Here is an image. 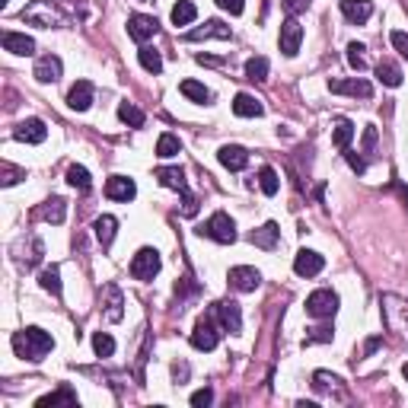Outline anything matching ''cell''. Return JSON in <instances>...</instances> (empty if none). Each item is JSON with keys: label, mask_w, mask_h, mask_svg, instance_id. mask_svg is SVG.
I'll list each match as a JSON object with an SVG mask.
<instances>
[{"label": "cell", "mask_w": 408, "mask_h": 408, "mask_svg": "<svg viewBox=\"0 0 408 408\" xmlns=\"http://www.w3.org/2000/svg\"><path fill=\"white\" fill-rule=\"evenodd\" d=\"M182 96L185 99H192V102H198V106H208L211 102V90L204 84H198V80H182Z\"/></svg>", "instance_id": "obj_28"}, {"label": "cell", "mask_w": 408, "mask_h": 408, "mask_svg": "<svg viewBox=\"0 0 408 408\" xmlns=\"http://www.w3.org/2000/svg\"><path fill=\"white\" fill-rule=\"evenodd\" d=\"M376 150V128L367 125L364 128V153H373Z\"/></svg>", "instance_id": "obj_46"}, {"label": "cell", "mask_w": 408, "mask_h": 408, "mask_svg": "<svg viewBox=\"0 0 408 408\" xmlns=\"http://www.w3.org/2000/svg\"><path fill=\"white\" fill-rule=\"evenodd\" d=\"M230 26L220 23V19H208L204 26L192 29V32H185V42H204V39H230Z\"/></svg>", "instance_id": "obj_13"}, {"label": "cell", "mask_w": 408, "mask_h": 408, "mask_svg": "<svg viewBox=\"0 0 408 408\" xmlns=\"http://www.w3.org/2000/svg\"><path fill=\"white\" fill-rule=\"evenodd\" d=\"M217 7L226 10V13H233V17H240L246 3H242V0H217Z\"/></svg>", "instance_id": "obj_47"}, {"label": "cell", "mask_w": 408, "mask_h": 408, "mask_svg": "<svg viewBox=\"0 0 408 408\" xmlns=\"http://www.w3.org/2000/svg\"><path fill=\"white\" fill-rule=\"evenodd\" d=\"M23 19L29 26H39V29H51V26L64 23V17L51 7V0H32V3L23 10Z\"/></svg>", "instance_id": "obj_3"}, {"label": "cell", "mask_w": 408, "mask_h": 408, "mask_svg": "<svg viewBox=\"0 0 408 408\" xmlns=\"http://www.w3.org/2000/svg\"><path fill=\"white\" fill-rule=\"evenodd\" d=\"M211 402H214V392H211V389H198L192 396V405L195 408H204V405H211Z\"/></svg>", "instance_id": "obj_45"}, {"label": "cell", "mask_w": 408, "mask_h": 408, "mask_svg": "<svg viewBox=\"0 0 408 408\" xmlns=\"http://www.w3.org/2000/svg\"><path fill=\"white\" fill-rule=\"evenodd\" d=\"M214 319L220 322V329L224 332H230V335H240L242 332V313H240V303H233V300H220V303H214Z\"/></svg>", "instance_id": "obj_6"}, {"label": "cell", "mask_w": 408, "mask_h": 408, "mask_svg": "<svg viewBox=\"0 0 408 408\" xmlns=\"http://www.w3.org/2000/svg\"><path fill=\"white\" fill-rule=\"evenodd\" d=\"M278 236H281V230H278V224L275 220H268L265 226H262V230H252L249 233V242L252 246H258V249H275L278 246Z\"/></svg>", "instance_id": "obj_20"}, {"label": "cell", "mask_w": 408, "mask_h": 408, "mask_svg": "<svg viewBox=\"0 0 408 408\" xmlns=\"http://www.w3.org/2000/svg\"><path fill=\"white\" fill-rule=\"evenodd\" d=\"M169 17H173V23H175V26H188V23H195L198 10H195L192 0H179V3L173 7V13H169Z\"/></svg>", "instance_id": "obj_31"}, {"label": "cell", "mask_w": 408, "mask_h": 408, "mask_svg": "<svg viewBox=\"0 0 408 408\" xmlns=\"http://www.w3.org/2000/svg\"><path fill=\"white\" fill-rule=\"evenodd\" d=\"M106 316H108V322H122V316H125V297H122V291H118L115 284H106Z\"/></svg>", "instance_id": "obj_23"}, {"label": "cell", "mask_w": 408, "mask_h": 408, "mask_svg": "<svg viewBox=\"0 0 408 408\" xmlns=\"http://www.w3.org/2000/svg\"><path fill=\"white\" fill-rule=\"evenodd\" d=\"M332 325H319V329H309V335L303 338V344H319V342H332Z\"/></svg>", "instance_id": "obj_41"}, {"label": "cell", "mask_w": 408, "mask_h": 408, "mask_svg": "<svg viewBox=\"0 0 408 408\" xmlns=\"http://www.w3.org/2000/svg\"><path fill=\"white\" fill-rule=\"evenodd\" d=\"M262 284V275H258L255 268H249V265H236V268H230V287L233 291H240V293H252Z\"/></svg>", "instance_id": "obj_8"}, {"label": "cell", "mask_w": 408, "mask_h": 408, "mask_svg": "<svg viewBox=\"0 0 408 408\" xmlns=\"http://www.w3.org/2000/svg\"><path fill=\"white\" fill-rule=\"evenodd\" d=\"M344 157H348L351 169H354V173H358V175H364V173H367V163H364V159L358 157V153H351V150H348V153H344Z\"/></svg>", "instance_id": "obj_49"}, {"label": "cell", "mask_w": 408, "mask_h": 408, "mask_svg": "<svg viewBox=\"0 0 408 408\" xmlns=\"http://www.w3.org/2000/svg\"><path fill=\"white\" fill-rule=\"evenodd\" d=\"M67 182H70V185H74V188H77V192H90V173H86V169L84 166H70V169H67Z\"/></svg>", "instance_id": "obj_37"}, {"label": "cell", "mask_w": 408, "mask_h": 408, "mask_svg": "<svg viewBox=\"0 0 408 408\" xmlns=\"http://www.w3.org/2000/svg\"><path fill=\"white\" fill-rule=\"evenodd\" d=\"M389 39H392V48L399 51L402 58H408V32H392Z\"/></svg>", "instance_id": "obj_43"}, {"label": "cell", "mask_w": 408, "mask_h": 408, "mask_svg": "<svg viewBox=\"0 0 408 408\" xmlns=\"http://www.w3.org/2000/svg\"><path fill=\"white\" fill-rule=\"evenodd\" d=\"M0 42H3V51H10V55H32L35 51V42L23 32H3Z\"/></svg>", "instance_id": "obj_21"}, {"label": "cell", "mask_w": 408, "mask_h": 408, "mask_svg": "<svg viewBox=\"0 0 408 408\" xmlns=\"http://www.w3.org/2000/svg\"><path fill=\"white\" fill-rule=\"evenodd\" d=\"M64 214H67L64 198H51V201H45L42 208H39V217L48 220V224H64Z\"/></svg>", "instance_id": "obj_27"}, {"label": "cell", "mask_w": 408, "mask_h": 408, "mask_svg": "<svg viewBox=\"0 0 408 408\" xmlns=\"http://www.w3.org/2000/svg\"><path fill=\"white\" fill-rule=\"evenodd\" d=\"M159 265H163L159 252L147 246V249H141L131 258V278L134 281H153V278L159 275Z\"/></svg>", "instance_id": "obj_4"}, {"label": "cell", "mask_w": 408, "mask_h": 408, "mask_svg": "<svg viewBox=\"0 0 408 408\" xmlns=\"http://www.w3.org/2000/svg\"><path fill=\"white\" fill-rule=\"evenodd\" d=\"M179 150H182V144H179V137H175V134H159V141H157V157L169 159V157H175Z\"/></svg>", "instance_id": "obj_33"}, {"label": "cell", "mask_w": 408, "mask_h": 408, "mask_svg": "<svg viewBox=\"0 0 408 408\" xmlns=\"http://www.w3.org/2000/svg\"><path fill=\"white\" fill-rule=\"evenodd\" d=\"M93 351H96L99 358H112V354H115V338L108 332H96L93 335Z\"/></svg>", "instance_id": "obj_36"}, {"label": "cell", "mask_w": 408, "mask_h": 408, "mask_svg": "<svg viewBox=\"0 0 408 408\" xmlns=\"http://www.w3.org/2000/svg\"><path fill=\"white\" fill-rule=\"evenodd\" d=\"M402 376H405V380H408V364H405V367H402Z\"/></svg>", "instance_id": "obj_51"}, {"label": "cell", "mask_w": 408, "mask_h": 408, "mask_svg": "<svg viewBox=\"0 0 408 408\" xmlns=\"http://www.w3.org/2000/svg\"><path fill=\"white\" fill-rule=\"evenodd\" d=\"M233 112L240 118H258L262 112H265V106H262L255 96H249V93H240V96L233 99Z\"/></svg>", "instance_id": "obj_24"}, {"label": "cell", "mask_w": 408, "mask_h": 408, "mask_svg": "<svg viewBox=\"0 0 408 408\" xmlns=\"http://www.w3.org/2000/svg\"><path fill=\"white\" fill-rule=\"evenodd\" d=\"M93 230H96V240L102 242V249H108V246H112V240H115L118 220L112 214H102L99 220H96V226H93Z\"/></svg>", "instance_id": "obj_25"}, {"label": "cell", "mask_w": 408, "mask_h": 408, "mask_svg": "<svg viewBox=\"0 0 408 408\" xmlns=\"http://www.w3.org/2000/svg\"><path fill=\"white\" fill-rule=\"evenodd\" d=\"M137 58H141V67H144V70H150V74H159V70H163V58H159V51L147 48V45L137 51Z\"/></svg>", "instance_id": "obj_35"}, {"label": "cell", "mask_w": 408, "mask_h": 408, "mask_svg": "<svg viewBox=\"0 0 408 408\" xmlns=\"http://www.w3.org/2000/svg\"><path fill=\"white\" fill-rule=\"evenodd\" d=\"M141 3H150V0H141Z\"/></svg>", "instance_id": "obj_52"}, {"label": "cell", "mask_w": 408, "mask_h": 408, "mask_svg": "<svg viewBox=\"0 0 408 408\" xmlns=\"http://www.w3.org/2000/svg\"><path fill=\"white\" fill-rule=\"evenodd\" d=\"M258 185H262V192L271 198V195H278V188H281V179H278V173L271 166H262V173H258Z\"/></svg>", "instance_id": "obj_34"}, {"label": "cell", "mask_w": 408, "mask_h": 408, "mask_svg": "<svg viewBox=\"0 0 408 408\" xmlns=\"http://www.w3.org/2000/svg\"><path fill=\"white\" fill-rule=\"evenodd\" d=\"M351 137H354V125H351L348 118H338V122H335V128H332V144L338 147V150H348Z\"/></svg>", "instance_id": "obj_29"}, {"label": "cell", "mask_w": 408, "mask_h": 408, "mask_svg": "<svg viewBox=\"0 0 408 408\" xmlns=\"http://www.w3.org/2000/svg\"><path fill=\"white\" fill-rule=\"evenodd\" d=\"M61 70H64V64H61L58 55H45V58L35 61L32 77L39 84H55V80H61Z\"/></svg>", "instance_id": "obj_14"}, {"label": "cell", "mask_w": 408, "mask_h": 408, "mask_svg": "<svg viewBox=\"0 0 408 408\" xmlns=\"http://www.w3.org/2000/svg\"><path fill=\"white\" fill-rule=\"evenodd\" d=\"M348 64L354 67L358 74L367 67V61H364V45H360V42H351V45H348Z\"/></svg>", "instance_id": "obj_40"}, {"label": "cell", "mask_w": 408, "mask_h": 408, "mask_svg": "<svg viewBox=\"0 0 408 408\" xmlns=\"http://www.w3.org/2000/svg\"><path fill=\"white\" fill-rule=\"evenodd\" d=\"M118 118L131 128H144V122H147V115H144L137 106H131V102H122V106H118Z\"/></svg>", "instance_id": "obj_32"}, {"label": "cell", "mask_w": 408, "mask_h": 408, "mask_svg": "<svg viewBox=\"0 0 408 408\" xmlns=\"http://www.w3.org/2000/svg\"><path fill=\"white\" fill-rule=\"evenodd\" d=\"M198 233L214 240V242H220V246H230V242H236V224L230 220V214L217 211V214L208 217V224L198 226Z\"/></svg>", "instance_id": "obj_2"}, {"label": "cell", "mask_w": 408, "mask_h": 408, "mask_svg": "<svg viewBox=\"0 0 408 408\" xmlns=\"http://www.w3.org/2000/svg\"><path fill=\"white\" fill-rule=\"evenodd\" d=\"M329 90L332 93H342V96H354V99H370L373 96V86L367 84V80H360V77H354V80H329Z\"/></svg>", "instance_id": "obj_15"}, {"label": "cell", "mask_w": 408, "mask_h": 408, "mask_svg": "<svg viewBox=\"0 0 408 408\" xmlns=\"http://www.w3.org/2000/svg\"><path fill=\"white\" fill-rule=\"evenodd\" d=\"M300 42H303V26L297 19H284L281 23V51L287 58H293L297 51H300Z\"/></svg>", "instance_id": "obj_9"}, {"label": "cell", "mask_w": 408, "mask_h": 408, "mask_svg": "<svg viewBox=\"0 0 408 408\" xmlns=\"http://www.w3.org/2000/svg\"><path fill=\"white\" fill-rule=\"evenodd\" d=\"M51 348H55V338H51L45 329L29 325V329H23V332H13V351L26 360H42Z\"/></svg>", "instance_id": "obj_1"}, {"label": "cell", "mask_w": 408, "mask_h": 408, "mask_svg": "<svg viewBox=\"0 0 408 408\" xmlns=\"http://www.w3.org/2000/svg\"><path fill=\"white\" fill-rule=\"evenodd\" d=\"M307 313L313 319H332L338 313V293L322 287V291H313L307 297Z\"/></svg>", "instance_id": "obj_5"}, {"label": "cell", "mask_w": 408, "mask_h": 408, "mask_svg": "<svg viewBox=\"0 0 408 408\" xmlns=\"http://www.w3.org/2000/svg\"><path fill=\"white\" fill-rule=\"evenodd\" d=\"M342 13L348 23L360 26L373 17V3H370V0H342Z\"/></svg>", "instance_id": "obj_19"}, {"label": "cell", "mask_w": 408, "mask_h": 408, "mask_svg": "<svg viewBox=\"0 0 408 408\" xmlns=\"http://www.w3.org/2000/svg\"><path fill=\"white\" fill-rule=\"evenodd\" d=\"M13 137L23 141V144H42L45 137H48V128H45L42 118H26V122H19V125H17Z\"/></svg>", "instance_id": "obj_12"}, {"label": "cell", "mask_w": 408, "mask_h": 408, "mask_svg": "<svg viewBox=\"0 0 408 408\" xmlns=\"http://www.w3.org/2000/svg\"><path fill=\"white\" fill-rule=\"evenodd\" d=\"M322 268H325V258L313 249H300L297 258H293V271H297L300 278H316Z\"/></svg>", "instance_id": "obj_11"}, {"label": "cell", "mask_w": 408, "mask_h": 408, "mask_svg": "<svg viewBox=\"0 0 408 408\" xmlns=\"http://www.w3.org/2000/svg\"><path fill=\"white\" fill-rule=\"evenodd\" d=\"M159 185H166L173 192H188V182H185V173L179 166H159L157 169Z\"/></svg>", "instance_id": "obj_22"}, {"label": "cell", "mask_w": 408, "mask_h": 408, "mask_svg": "<svg viewBox=\"0 0 408 408\" xmlns=\"http://www.w3.org/2000/svg\"><path fill=\"white\" fill-rule=\"evenodd\" d=\"M134 195H137V185L128 175H112L106 182V198H112V201H131Z\"/></svg>", "instance_id": "obj_17"}, {"label": "cell", "mask_w": 408, "mask_h": 408, "mask_svg": "<svg viewBox=\"0 0 408 408\" xmlns=\"http://www.w3.org/2000/svg\"><path fill=\"white\" fill-rule=\"evenodd\" d=\"M396 188H399V195H402V201H405V204H408V188H405V185H396Z\"/></svg>", "instance_id": "obj_50"}, {"label": "cell", "mask_w": 408, "mask_h": 408, "mask_svg": "<svg viewBox=\"0 0 408 408\" xmlns=\"http://www.w3.org/2000/svg\"><path fill=\"white\" fill-rule=\"evenodd\" d=\"M217 159H220L230 173H240V169H246V163H249V153H246V147H240V144H224L220 153H217Z\"/></svg>", "instance_id": "obj_18"}, {"label": "cell", "mask_w": 408, "mask_h": 408, "mask_svg": "<svg viewBox=\"0 0 408 408\" xmlns=\"http://www.w3.org/2000/svg\"><path fill=\"white\" fill-rule=\"evenodd\" d=\"M93 96H96V90H93L90 80H77L70 86V93H67V106L74 108V112H86L93 106Z\"/></svg>", "instance_id": "obj_16"}, {"label": "cell", "mask_w": 408, "mask_h": 408, "mask_svg": "<svg viewBox=\"0 0 408 408\" xmlns=\"http://www.w3.org/2000/svg\"><path fill=\"white\" fill-rule=\"evenodd\" d=\"M217 342H220V332H217V325H214V313H211V316H201L198 322H195V332H192V348L214 351Z\"/></svg>", "instance_id": "obj_7"}, {"label": "cell", "mask_w": 408, "mask_h": 408, "mask_svg": "<svg viewBox=\"0 0 408 408\" xmlns=\"http://www.w3.org/2000/svg\"><path fill=\"white\" fill-rule=\"evenodd\" d=\"M159 29V23L153 17H144V13H134V17H128V35H131L134 42H147V39H153Z\"/></svg>", "instance_id": "obj_10"}, {"label": "cell", "mask_w": 408, "mask_h": 408, "mask_svg": "<svg viewBox=\"0 0 408 408\" xmlns=\"http://www.w3.org/2000/svg\"><path fill=\"white\" fill-rule=\"evenodd\" d=\"M182 214L185 217H195L198 214V198L192 192H182Z\"/></svg>", "instance_id": "obj_42"}, {"label": "cell", "mask_w": 408, "mask_h": 408, "mask_svg": "<svg viewBox=\"0 0 408 408\" xmlns=\"http://www.w3.org/2000/svg\"><path fill=\"white\" fill-rule=\"evenodd\" d=\"M23 175H26L23 169H17V166H10V163H3V185H17Z\"/></svg>", "instance_id": "obj_44"}, {"label": "cell", "mask_w": 408, "mask_h": 408, "mask_svg": "<svg viewBox=\"0 0 408 408\" xmlns=\"http://www.w3.org/2000/svg\"><path fill=\"white\" fill-rule=\"evenodd\" d=\"M39 281H42V287H45L48 293H55V297L61 293V271H58L55 265H51V268H45L42 275H39Z\"/></svg>", "instance_id": "obj_39"}, {"label": "cell", "mask_w": 408, "mask_h": 408, "mask_svg": "<svg viewBox=\"0 0 408 408\" xmlns=\"http://www.w3.org/2000/svg\"><path fill=\"white\" fill-rule=\"evenodd\" d=\"M376 77H380V84H386V86H402V67L392 64V61H380V64H376Z\"/></svg>", "instance_id": "obj_30"}, {"label": "cell", "mask_w": 408, "mask_h": 408, "mask_svg": "<svg viewBox=\"0 0 408 408\" xmlns=\"http://www.w3.org/2000/svg\"><path fill=\"white\" fill-rule=\"evenodd\" d=\"M35 405H39V408H55V405H70V408H74L77 405V392L70 389V386H61L58 392H51V396L39 399Z\"/></svg>", "instance_id": "obj_26"}, {"label": "cell", "mask_w": 408, "mask_h": 408, "mask_svg": "<svg viewBox=\"0 0 408 408\" xmlns=\"http://www.w3.org/2000/svg\"><path fill=\"white\" fill-rule=\"evenodd\" d=\"M246 77L255 80V84L268 80V61L265 58H249V61H246Z\"/></svg>", "instance_id": "obj_38"}, {"label": "cell", "mask_w": 408, "mask_h": 408, "mask_svg": "<svg viewBox=\"0 0 408 408\" xmlns=\"http://www.w3.org/2000/svg\"><path fill=\"white\" fill-rule=\"evenodd\" d=\"M309 7V0H284V10L291 13V17H297V13H303V10Z\"/></svg>", "instance_id": "obj_48"}]
</instances>
